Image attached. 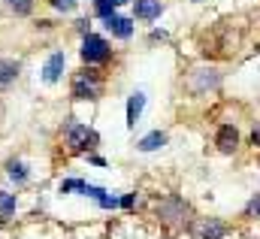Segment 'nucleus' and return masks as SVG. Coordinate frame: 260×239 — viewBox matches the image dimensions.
<instances>
[{"label":"nucleus","mask_w":260,"mask_h":239,"mask_svg":"<svg viewBox=\"0 0 260 239\" xmlns=\"http://www.w3.org/2000/svg\"><path fill=\"white\" fill-rule=\"evenodd\" d=\"M82 58L88 61V64H100V61H106L109 58V43H106L103 37L88 34L85 43H82Z\"/></svg>","instance_id":"obj_1"},{"label":"nucleus","mask_w":260,"mask_h":239,"mask_svg":"<svg viewBox=\"0 0 260 239\" xmlns=\"http://www.w3.org/2000/svg\"><path fill=\"white\" fill-rule=\"evenodd\" d=\"M91 142H97V136H94L85 124H67V145H70L73 152L91 148Z\"/></svg>","instance_id":"obj_2"},{"label":"nucleus","mask_w":260,"mask_h":239,"mask_svg":"<svg viewBox=\"0 0 260 239\" xmlns=\"http://www.w3.org/2000/svg\"><path fill=\"white\" fill-rule=\"evenodd\" d=\"M94 79H97L94 70L79 73L76 82H73V97H76V100H91V97H97V85H94Z\"/></svg>","instance_id":"obj_3"},{"label":"nucleus","mask_w":260,"mask_h":239,"mask_svg":"<svg viewBox=\"0 0 260 239\" xmlns=\"http://www.w3.org/2000/svg\"><path fill=\"white\" fill-rule=\"evenodd\" d=\"M218 148L224 152V155H230V152H236V145H239V133H236V127H230V124H224L221 130H218Z\"/></svg>","instance_id":"obj_4"},{"label":"nucleus","mask_w":260,"mask_h":239,"mask_svg":"<svg viewBox=\"0 0 260 239\" xmlns=\"http://www.w3.org/2000/svg\"><path fill=\"white\" fill-rule=\"evenodd\" d=\"M64 64H67L64 52H55L52 58L46 61V67H43V79H46V82H58L61 73H64Z\"/></svg>","instance_id":"obj_5"},{"label":"nucleus","mask_w":260,"mask_h":239,"mask_svg":"<svg viewBox=\"0 0 260 239\" xmlns=\"http://www.w3.org/2000/svg\"><path fill=\"white\" fill-rule=\"evenodd\" d=\"M224 233H227V224H221V221L206 218L197 224V239H221Z\"/></svg>","instance_id":"obj_6"},{"label":"nucleus","mask_w":260,"mask_h":239,"mask_svg":"<svg viewBox=\"0 0 260 239\" xmlns=\"http://www.w3.org/2000/svg\"><path fill=\"white\" fill-rule=\"evenodd\" d=\"M106 27H109L115 37H121V40H127L130 34H133V21L124 18V15H109V18H106Z\"/></svg>","instance_id":"obj_7"},{"label":"nucleus","mask_w":260,"mask_h":239,"mask_svg":"<svg viewBox=\"0 0 260 239\" xmlns=\"http://www.w3.org/2000/svg\"><path fill=\"white\" fill-rule=\"evenodd\" d=\"M142 109H145V94H142V91L130 94V100H127V124H130V127H133V124L139 121Z\"/></svg>","instance_id":"obj_8"},{"label":"nucleus","mask_w":260,"mask_h":239,"mask_svg":"<svg viewBox=\"0 0 260 239\" xmlns=\"http://www.w3.org/2000/svg\"><path fill=\"white\" fill-rule=\"evenodd\" d=\"M139 18H157L160 15V0H133Z\"/></svg>","instance_id":"obj_9"},{"label":"nucleus","mask_w":260,"mask_h":239,"mask_svg":"<svg viewBox=\"0 0 260 239\" xmlns=\"http://www.w3.org/2000/svg\"><path fill=\"white\" fill-rule=\"evenodd\" d=\"M160 145H167V133H160V130H154V133H148V136L139 139V152H154Z\"/></svg>","instance_id":"obj_10"},{"label":"nucleus","mask_w":260,"mask_h":239,"mask_svg":"<svg viewBox=\"0 0 260 239\" xmlns=\"http://www.w3.org/2000/svg\"><path fill=\"white\" fill-rule=\"evenodd\" d=\"M18 76V64L15 61H0V85H9Z\"/></svg>","instance_id":"obj_11"},{"label":"nucleus","mask_w":260,"mask_h":239,"mask_svg":"<svg viewBox=\"0 0 260 239\" xmlns=\"http://www.w3.org/2000/svg\"><path fill=\"white\" fill-rule=\"evenodd\" d=\"M15 212V194H0V218H9Z\"/></svg>","instance_id":"obj_12"},{"label":"nucleus","mask_w":260,"mask_h":239,"mask_svg":"<svg viewBox=\"0 0 260 239\" xmlns=\"http://www.w3.org/2000/svg\"><path fill=\"white\" fill-rule=\"evenodd\" d=\"M94 6H97V12H100L103 18H109V15H112V9H115L118 3H115V0H94Z\"/></svg>","instance_id":"obj_13"},{"label":"nucleus","mask_w":260,"mask_h":239,"mask_svg":"<svg viewBox=\"0 0 260 239\" xmlns=\"http://www.w3.org/2000/svg\"><path fill=\"white\" fill-rule=\"evenodd\" d=\"M9 176L15 182H24L27 179V170H24V164H9Z\"/></svg>","instance_id":"obj_14"},{"label":"nucleus","mask_w":260,"mask_h":239,"mask_svg":"<svg viewBox=\"0 0 260 239\" xmlns=\"http://www.w3.org/2000/svg\"><path fill=\"white\" fill-rule=\"evenodd\" d=\"M9 6H12L18 15H27V12H30V0H9Z\"/></svg>","instance_id":"obj_15"},{"label":"nucleus","mask_w":260,"mask_h":239,"mask_svg":"<svg viewBox=\"0 0 260 239\" xmlns=\"http://www.w3.org/2000/svg\"><path fill=\"white\" fill-rule=\"evenodd\" d=\"M61 191H85V182H79V179H70V182H64V185H61Z\"/></svg>","instance_id":"obj_16"},{"label":"nucleus","mask_w":260,"mask_h":239,"mask_svg":"<svg viewBox=\"0 0 260 239\" xmlns=\"http://www.w3.org/2000/svg\"><path fill=\"white\" fill-rule=\"evenodd\" d=\"M52 3H55L61 12H73V9H76V0H52Z\"/></svg>","instance_id":"obj_17"},{"label":"nucleus","mask_w":260,"mask_h":239,"mask_svg":"<svg viewBox=\"0 0 260 239\" xmlns=\"http://www.w3.org/2000/svg\"><path fill=\"white\" fill-rule=\"evenodd\" d=\"M100 206L112 209V206H118V200H115V197H106V194H103V197H100Z\"/></svg>","instance_id":"obj_18"},{"label":"nucleus","mask_w":260,"mask_h":239,"mask_svg":"<svg viewBox=\"0 0 260 239\" xmlns=\"http://www.w3.org/2000/svg\"><path fill=\"white\" fill-rule=\"evenodd\" d=\"M248 212H251V215H254V212H257V215H260V197H254V200H251V203H248Z\"/></svg>","instance_id":"obj_19"},{"label":"nucleus","mask_w":260,"mask_h":239,"mask_svg":"<svg viewBox=\"0 0 260 239\" xmlns=\"http://www.w3.org/2000/svg\"><path fill=\"white\" fill-rule=\"evenodd\" d=\"M251 139H254V145H260V127H254V133H251Z\"/></svg>","instance_id":"obj_20"},{"label":"nucleus","mask_w":260,"mask_h":239,"mask_svg":"<svg viewBox=\"0 0 260 239\" xmlns=\"http://www.w3.org/2000/svg\"><path fill=\"white\" fill-rule=\"evenodd\" d=\"M115 3H130V0H115Z\"/></svg>","instance_id":"obj_21"}]
</instances>
